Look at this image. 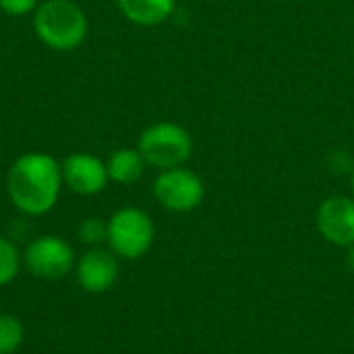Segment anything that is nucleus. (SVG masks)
Listing matches in <instances>:
<instances>
[{
	"mask_svg": "<svg viewBox=\"0 0 354 354\" xmlns=\"http://www.w3.org/2000/svg\"><path fill=\"white\" fill-rule=\"evenodd\" d=\"M62 185L60 162L44 151L19 156L6 174V193L10 203L31 218H39L54 209Z\"/></svg>",
	"mask_w": 354,
	"mask_h": 354,
	"instance_id": "1",
	"label": "nucleus"
},
{
	"mask_svg": "<svg viewBox=\"0 0 354 354\" xmlns=\"http://www.w3.org/2000/svg\"><path fill=\"white\" fill-rule=\"evenodd\" d=\"M33 29L50 50L73 52L85 41L89 21L85 10L73 0H44L33 12Z\"/></svg>",
	"mask_w": 354,
	"mask_h": 354,
	"instance_id": "2",
	"label": "nucleus"
},
{
	"mask_svg": "<svg viewBox=\"0 0 354 354\" xmlns=\"http://www.w3.org/2000/svg\"><path fill=\"white\" fill-rule=\"evenodd\" d=\"M193 137L191 133L170 120L149 124L137 141V149L141 151L147 166L158 170L185 166L193 156Z\"/></svg>",
	"mask_w": 354,
	"mask_h": 354,
	"instance_id": "3",
	"label": "nucleus"
},
{
	"mask_svg": "<svg viewBox=\"0 0 354 354\" xmlns=\"http://www.w3.org/2000/svg\"><path fill=\"white\" fill-rule=\"evenodd\" d=\"M106 243L110 251L127 261L141 259L153 245L156 226L147 212L127 205L108 218Z\"/></svg>",
	"mask_w": 354,
	"mask_h": 354,
	"instance_id": "4",
	"label": "nucleus"
},
{
	"mask_svg": "<svg viewBox=\"0 0 354 354\" xmlns=\"http://www.w3.org/2000/svg\"><path fill=\"white\" fill-rule=\"evenodd\" d=\"M153 197L172 214H191L203 203L205 185L191 168H168L160 170L158 178L153 180Z\"/></svg>",
	"mask_w": 354,
	"mask_h": 354,
	"instance_id": "5",
	"label": "nucleus"
},
{
	"mask_svg": "<svg viewBox=\"0 0 354 354\" xmlns=\"http://www.w3.org/2000/svg\"><path fill=\"white\" fill-rule=\"evenodd\" d=\"M23 263L29 274L39 280H60L75 268V251L60 236L44 234L27 245Z\"/></svg>",
	"mask_w": 354,
	"mask_h": 354,
	"instance_id": "6",
	"label": "nucleus"
},
{
	"mask_svg": "<svg viewBox=\"0 0 354 354\" xmlns=\"http://www.w3.org/2000/svg\"><path fill=\"white\" fill-rule=\"evenodd\" d=\"M319 234L334 247L348 249L354 245V199L332 195L324 199L315 214Z\"/></svg>",
	"mask_w": 354,
	"mask_h": 354,
	"instance_id": "7",
	"label": "nucleus"
},
{
	"mask_svg": "<svg viewBox=\"0 0 354 354\" xmlns=\"http://www.w3.org/2000/svg\"><path fill=\"white\" fill-rule=\"evenodd\" d=\"M60 166H62L64 185L77 195H83V197L97 195L110 183L106 162L93 153H87V151L68 153L60 162Z\"/></svg>",
	"mask_w": 354,
	"mask_h": 354,
	"instance_id": "8",
	"label": "nucleus"
},
{
	"mask_svg": "<svg viewBox=\"0 0 354 354\" xmlns=\"http://www.w3.org/2000/svg\"><path fill=\"white\" fill-rule=\"evenodd\" d=\"M79 286L89 295H102L110 290L118 278V261L110 249L93 247L75 266Z\"/></svg>",
	"mask_w": 354,
	"mask_h": 354,
	"instance_id": "9",
	"label": "nucleus"
},
{
	"mask_svg": "<svg viewBox=\"0 0 354 354\" xmlns=\"http://www.w3.org/2000/svg\"><path fill=\"white\" fill-rule=\"evenodd\" d=\"M122 17L141 27H156L168 21L176 8V0H116Z\"/></svg>",
	"mask_w": 354,
	"mask_h": 354,
	"instance_id": "10",
	"label": "nucleus"
},
{
	"mask_svg": "<svg viewBox=\"0 0 354 354\" xmlns=\"http://www.w3.org/2000/svg\"><path fill=\"white\" fill-rule=\"evenodd\" d=\"M106 168H108V178L112 183L135 185L143 176L147 162L143 160L137 147H120L110 153V158L106 160Z\"/></svg>",
	"mask_w": 354,
	"mask_h": 354,
	"instance_id": "11",
	"label": "nucleus"
},
{
	"mask_svg": "<svg viewBox=\"0 0 354 354\" xmlns=\"http://www.w3.org/2000/svg\"><path fill=\"white\" fill-rule=\"evenodd\" d=\"M25 340V330L21 319L15 315H0V354H15Z\"/></svg>",
	"mask_w": 354,
	"mask_h": 354,
	"instance_id": "12",
	"label": "nucleus"
},
{
	"mask_svg": "<svg viewBox=\"0 0 354 354\" xmlns=\"http://www.w3.org/2000/svg\"><path fill=\"white\" fill-rule=\"evenodd\" d=\"M21 261H23V257H21L19 249L15 247V243L0 236V288L10 284L19 276Z\"/></svg>",
	"mask_w": 354,
	"mask_h": 354,
	"instance_id": "13",
	"label": "nucleus"
},
{
	"mask_svg": "<svg viewBox=\"0 0 354 354\" xmlns=\"http://www.w3.org/2000/svg\"><path fill=\"white\" fill-rule=\"evenodd\" d=\"M108 224L100 218H85L79 226V239L87 245H100L106 241Z\"/></svg>",
	"mask_w": 354,
	"mask_h": 354,
	"instance_id": "14",
	"label": "nucleus"
},
{
	"mask_svg": "<svg viewBox=\"0 0 354 354\" xmlns=\"http://www.w3.org/2000/svg\"><path fill=\"white\" fill-rule=\"evenodd\" d=\"M39 0H0V10L10 17H25L35 12Z\"/></svg>",
	"mask_w": 354,
	"mask_h": 354,
	"instance_id": "15",
	"label": "nucleus"
},
{
	"mask_svg": "<svg viewBox=\"0 0 354 354\" xmlns=\"http://www.w3.org/2000/svg\"><path fill=\"white\" fill-rule=\"evenodd\" d=\"M346 268H348L351 274H354V245H351L346 249Z\"/></svg>",
	"mask_w": 354,
	"mask_h": 354,
	"instance_id": "16",
	"label": "nucleus"
},
{
	"mask_svg": "<svg viewBox=\"0 0 354 354\" xmlns=\"http://www.w3.org/2000/svg\"><path fill=\"white\" fill-rule=\"evenodd\" d=\"M351 197L354 199V170L353 174H351Z\"/></svg>",
	"mask_w": 354,
	"mask_h": 354,
	"instance_id": "17",
	"label": "nucleus"
}]
</instances>
